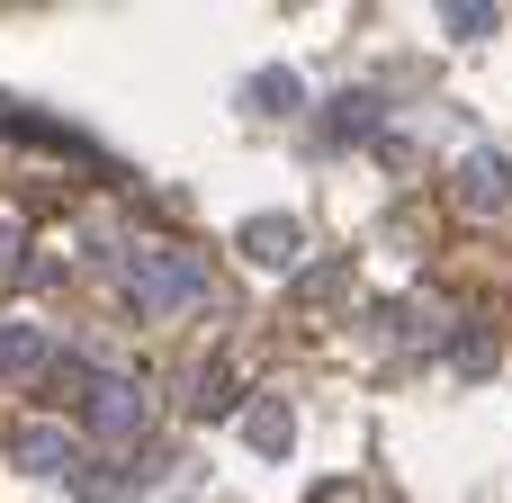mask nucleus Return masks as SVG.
<instances>
[{
    "mask_svg": "<svg viewBox=\"0 0 512 503\" xmlns=\"http://www.w3.org/2000/svg\"><path fill=\"white\" fill-rule=\"evenodd\" d=\"M54 369V342L36 324H0V378H45Z\"/></svg>",
    "mask_w": 512,
    "mask_h": 503,
    "instance_id": "9",
    "label": "nucleus"
},
{
    "mask_svg": "<svg viewBox=\"0 0 512 503\" xmlns=\"http://www.w3.org/2000/svg\"><path fill=\"white\" fill-rule=\"evenodd\" d=\"M126 297H135V315H189L207 297V261L180 252V243H144L126 261Z\"/></svg>",
    "mask_w": 512,
    "mask_h": 503,
    "instance_id": "1",
    "label": "nucleus"
},
{
    "mask_svg": "<svg viewBox=\"0 0 512 503\" xmlns=\"http://www.w3.org/2000/svg\"><path fill=\"white\" fill-rule=\"evenodd\" d=\"M81 423H90L99 441H135V432L153 423L144 378H126V369H90V378H81Z\"/></svg>",
    "mask_w": 512,
    "mask_h": 503,
    "instance_id": "2",
    "label": "nucleus"
},
{
    "mask_svg": "<svg viewBox=\"0 0 512 503\" xmlns=\"http://www.w3.org/2000/svg\"><path fill=\"white\" fill-rule=\"evenodd\" d=\"M288 441H297L288 396H252V405H243V450H252V459H288Z\"/></svg>",
    "mask_w": 512,
    "mask_h": 503,
    "instance_id": "5",
    "label": "nucleus"
},
{
    "mask_svg": "<svg viewBox=\"0 0 512 503\" xmlns=\"http://www.w3.org/2000/svg\"><path fill=\"white\" fill-rule=\"evenodd\" d=\"M9 459H18L27 477H72V468H81L63 423H18V432H9Z\"/></svg>",
    "mask_w": 512,
    "mask_h": 503,
    "instance_id": "3",
    "label": "nucleus"
},
{
    "mask_svg": "<svg viewBox=\"0 0 512 503\" xmlns=\"http://www.w3.org/2000/svg\"><path fill=\"white\" fill-rule=\"evenodd\" d=\"M495 18H504L495 0H450V36H459V45H477V36H495Z\"/></svg>",
    "mask_w": 512,
    "mask_h": 503,
    "instance_id": "11",
    "label": "nucleus"
},
{
    "mask_svg": "<svg viewBox=\"0 0 512 503\" xmlns=\"http://www.w3.org/2000/svg\"><path fill=\"white\" fill-rule=\"evenodd\" d=\"M63 486H72V503H126V486H117L108 468H72Z\"/></svg>",
    "mask_w": 512,
    "mask_h": 503,
    "instance_id": "12",
    "label": "nucleus"
},
{
    "mask_svg": "<svg viewBox=\"0 0 512 503\" xmlns=\"http://www.w3.org/2000/svg\"><path fill=\"white\" fill-rule=\"evenodd\" d=\"M234 396H243V378H234V360H198V387H189V405H198V414H225Z\"/></svg>",
    "mask_w": 512,
    "mask_h": 503,
    "instance_id": "10",
    "label": "nucleus"
},
{
    "mask_svg": "<svg viewBox=\"0 0 512 503\" xmlns=\"http://www.w3.org/2000/svg\"><path fill=\"white\" fill-rule=\"evenodd\" d=\"M243 252H252L261 270H297V261H306V225H297V216H252V225H243Z\"/></svg>",
    "mask_w": 512,
    "mask_h": 503,
    "instance_id": "4",
    "label": "nucleus"
},
{
    "mask_svg": "<svg viewBox=\"0 0 512 503\" xmlns=\"http://www.w3.org/2000/svg\"><path fill=\"white\" fill-rule=\"evenodd\" d=\"M243 108H252V117H297V108H306V81H297L288 63H270V72H252Z\"/></svg>",
    "mask_w": 512,
    "mask_h": 503,
    "instance_id": "7",
    "label": "nucleus"
},
{
    "mask_svg": "<svg viewBox=\"0 0 512 503\" xmlns=\"http://www.w3.org/2000/svg\"><path fill=\"white\" fill-rule=\"evenodd\" d=\"M459 198L468 207H512V162L504 153H468L459 162Z\"/></svg>",
    "mask_w": 512,
    "mask_h": 503,
    "instance_id": "6",
    "label": "nucleus"
},
{
    "mask_svg": "<svg viewBox=\"0 0 512 503\" xmlns=\"http://www.w3.org/2000/svg\"><path fill=\"white\" fill-rule=\"evenodd\" d=\"M378 126H387V90H342V99H333V117H324V135H333V144L378 135Z\"/></svg>",
    "mask_w": 512,
    "mask_h": 503,
    "instance_id": "8",
    "label": "nucleus"
},
{
    "mask_svg": "<svg viewBox=\"0 0 512 503\" xmlns=\"http://www.w3.org/2000/svg\"><path fill=\"white\" fill-rule=\"evenodd\" d=\"M18 261H27V225L0 207V270H18Z\"/></svg>",
    "mask_w": 512,
    "mask_h": 503,
    "instance_id": "13",
    "label": "nucleus"
}]
</instances>
